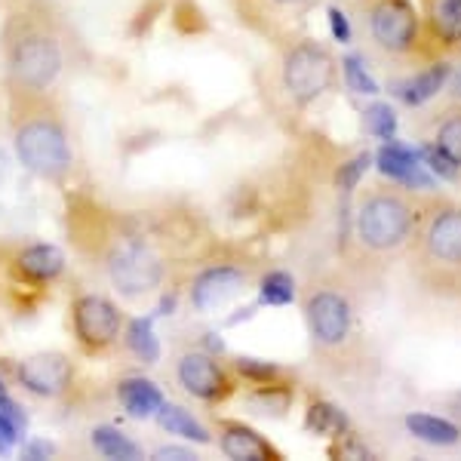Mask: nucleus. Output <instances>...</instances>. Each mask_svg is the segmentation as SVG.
I'll use <instances>...</instances> for the list:
<instances>
[{
    "label": "nucleus",
    "instance_id": "nucleus-1",
    "mask_svg": "<svg viewBox=\"0 0 461 461\" xmlns=\"http://www.w3.org/2000/svg\"><path fill=\"white\" fill-rule=\"evenodd\" d=\"M0 59H4L6 99L53 93L68 59L62 22L53 6H6V19L0 28Z\"/></svg>",
    "mask_w": 461,
    "mask_h": 461
},
{
    "label": "nucleus",
    "instance_id": "nucleus-2",
    "mask_svg": "<svg viewBox=\"0 0 461 461\" xmlns=\"http://www.w3.org/2000/svg\"><path fill=\"white\" fill-rule=\"evenodd\" d=\"M13 148L25 169L47 182H62L71 173V142L62 108L53 93L10 95Z\"/></svg>",
    "mask_w": 461,
    "mask_h": 461
},
{
    "label": "nucleus",
    "instance_id": "nucleus-3",
    "mask_svg": "<svg viewBox=\"0 0 461 461\" xmlns=\"http://www.w3.org/2000/svg\"><path fill=\"white\" fill-rule=\"evenodd\" d=\"M280 47L284 50H280L277 80L293 108L314 105L320 95H326L336 86L339 62L320 41L293 37V41L280 43Z\"/></svg>",
    "mask_w": 461,
    "mask_h": 461
},
{
    "label": "nucleus",
    "instance_id": "nucleus-4",
    "mask_svg": "<svg viewBox=\"0 0 461 461\" xmlns=\"http://www.w3.org/2000/svg\"><path fill=\"white\" fill-rule=\"evenodd\" d=\"M419 262L430 284L456 286L461 284V210L437 203L419 212Z\"/></svg>",
    "mask_w": 461,
    "mask_h": 461
},
{
    "label": "nucleus",
    "instance_id": "nucleus-5",
    "mask_svg": "<svg viewBox=\"0 0 461 461\" xmlns=\"http://www.w3.org/2000/svg\"><path fill=\"white\" fill-rule=\"evenodd\" d=\"M415 221H419V210L412 200L397 188H382L360 203L357 237L369 252H391L412 237Z\"/></svg>",
    "mask_w": 461,
    "mask_h": 461
},
{
    "label": "nucleus",
    "instance_id": "nucleus-6",
    "mask_svg": "<svg viewBox=\"0 0 461 461\" xmlns=\"http://www.w3.org/2000/svg\"><path fill=\"white\" fill-rule=\"evenodd\" d=\"M369 37L388 56H415L421 50V16L412 0H373L366 10Z\"/></svg>",
    "mask_w": 461,
    "mask_h": 461
},
{
    "label": "nucleus",
    "instance_id": "nucleus-7",
    "mask_svg": "<svg viewBox=\"0 0 461 461\" xmlns=\"http://www.w3.org/2000/svg\"><path fill=\"white\" fill-rule=\"evenodd\" d=\"M105 267L111 284L126 299H139V295L154 293L163 280L160 256L145 240H139V237H121L105 256Z\"/></svg>",
    "mask_w": 461,
    "mask_h": 461
},
{
    "label": "nucleus",
    "instance_id": "nucleus-8",
    "mask_svg": "<svg viewBox=\"0 0 461 461\" xmlns=\"http://www.w3.org/2000/svg\"><path fill=\"white\" fill-rule=\"evenodd\" d=\"M230 4L249 32L262 34L265 41L286 43L299 37L302 22L317 6V0H230Z\"/></svg>",
    "mask_w": 461,
    "mask_h": 461
},
{
    "label": "nucleus",
    "instance_id": "nucleus-9",
    "mask_svg": "<svg viewBox=\"0 0 461 461\" xmlns=\"http://www.w3.org/2000/svg\"><path fill=\"white\" fill-rule=\"evenodd\" d=\"M311 336L320 351H341L354 339V308L345 293L332 286H320L304 302Z\"/></svg>",
    "mask_w": 461,
    "mask_h": 461
},
{
    "label": "nucleus",
    "instance_id": "nucleus-10",
    "mask_svg": "<svg viewBox=\"0 0 461 461\" xmlns=\"http://www.w3.org/2000/svg\"><path fill=\"white\" fill-rule=\"evenodd\" d=\"M74 320V336L86 351H105L117 341L123 330V317L114 302L105 295H80L71 311Z\"/></svg>",
    "mask_w": 461,
    "mask_h": 461
},
{
    "label": "nucleus",
    "instance_id": "nucleus-11",
    "mask_svg": "<svg viewBox=\"0 0 461 461\" xmlns=\"http://www.w3.org/2000/svg\"><path fill=\"white\" fill-rule=\"evenodd\" d=\"M421 50L440 59L461 53V0H421Z\"/></svg>",
    "mask_w": 461,
    "mask_h": 461
},
{
    "label": "nucleus",
    "instance_id": "nucleus-12",
    "mask_svg": "<svg viewBox=\"0 0 461 461\" xmlns=\"http://www.w3.org/2000/svg\"><path fill=\"white\" fill-rule=\"evenodd\" d=\"M176 378L191 397L206 400V403H215L230 393V378L225 375V369L203 351H188L178 357Z\"/></svg>",
    "mask_w": 461,
    "mask_h": 461
},
{
    "label": "nucleus",
    "instance_id": "nucleus-13",
    "mask_svg": "<svg viewBox=\"0 0 461 461\" xmlns=\"http://www.w3.org/2000/svg\"><path fill=\"white\" fill-rule=\"evenodd\" d=\"M74 366L62 354H34L19 363V382L37 397H62L71 388Z\"/></svg>",
    "mask_w": 461,
    "mask_h": 461
},
{
    "label": "nucleus",
    "instance_id": "nucleus-14",
    "mask_svg": "<svg viewBox=\"0 0 461 461\" xmlns=\"http://www.w3.org/2000/svg\"><path fill=\"white\" fill-rule=\"evenodd\" d=\"M247 289V271L237 265H212L197 274L194 286H191V302L197 311H215L228 304L234 295Z\"/></svg>",
    "mask_w": 461,
    "mask_h": 461
},
{
    "label": "nucleus",
    "instance_id": "nucleus-15",
    "mask_svg": "<svg viewBox=\"0 0 461 461\" xmlns=\"http://www.w3.org/2000/svg\"><path fill=\"white\" fill-rule=\"evenodd\" d=\"M221 452L230 461H271L280 458V452L265 440L258 430H252L240 421H225L221 425Z\"/></svg>",
    "mask_w": 461,
    "mask_h": 461
},
{
    "label": "nucleus",
    "instance_id": "nucleus-16",
    "mask_svg": "<svg viewBox=\"0 0 461 461\" xmlns=\"http://www.w3.org/2000/svg\"><path fill=\"white\" fill-rule=\"evenodd\" d=\"M446 80H449V62H446V59H437V62H430L428 68L415 71L412 77L400 80V84H397V99L403 102V105H409V108H419V105H425V102H430L437 93H440Z\"/></svg>",
    "mask_w": 461,
    "mask_h": 461
},
{
    "label": "nucleus",
    "instance_id": "nucleus-17",
    "mask_svg": "<svg viewBox=\"0 0 461 461\" xmlns=\"http://www.w3.org/2000/svg\"><path fill=\"white\" fill-rule=\"evenodd\" d=\"M16 267L28 284H50L65 271V256L62 249L50 247V243H34L16 256Z\"/></svg>",
    "mask_w": 461,
    "mask_h": 461
},
{
    "label": "nucleus",
    "instance_id": "nucleus-18",
    "mask_svg": "<svg viewBox=\"0 0 461 461\" xmlns=\"http://www.w3.org/2000/svg\"><path fill=\"white\" fill-rule=\"evenodd\" d=\"M378 169L384 176H391L393 182L400 185H428V178L421 176V163H419V154L409 151V148L397 145V142H388L378 151Z\"/></svg>",
    "mask_w": 461,
    "mask_h": 461
},
{
    "label": "nucleus",
    "instance_id": "nucleus-19",
    "mask_svg": "<svg viewBox=\"0 0 461 461\" xmlns=\"http://www.w3.org/2000/svg\"><path fill=\"white\" fill-rule=\"evenodd\" d=\"M117 397L126 412L132 419H148V415H158V409L163 406V393L151 378H123Z\"/></svg>",
    "mask_w": 461,
    "mask_h": 461
},
{
    "label": "nucleus",
    "instance_id": "nucleus-20",
    "mask_svg": "<svg viewBox=\"0 0 461 461\" xmlns=\"http://www.w3.org/2000/svg\"><path fill=\"white\" fill-rule=\"evenodd\" d=\"M406 428L412 437L425 440L430 446H456L461 443V428L452 425V421L440 419V415L430 412H409L406 415Z\"/></svg>",
    "mask_w": 461,
    "mask_h": 461
},
{
    "label": "nucleus",
    "instance_id": "nucleus-21",
    "mask_svg": "<svg viewBox=\"0 0 461 461\" xmlns=\"http://www.w3.org/2000/svg\"><path fill=\"white\" fill-rule=\"evenodd\" d=\"M158 421H160V428L167 430V434L185 437V440H194V443H210V430L200 425V421L185 406L163 403L158 409Z\"/></svg>",
    "mask_w": 461,
    "mask_h": 461
},
{
    "label": "nucleus",
    "instance_id": "nucleus-22",
    "mask_svg": "<svg viewBox=\"0 0 461 461\" xmlns=\"http://www.w3.org/2000/svg\"><path fill=\"white\" fill-rule=\"evenodd\" d=\"M93 446H95V452L99 456H105V458H114V461H136V458H142V449H139L136 443L130 440V437H123L121 430H114V428H95L93 430Z\"/></svg>",
    "mask_w": 461,
    "mask_h": 461
},
{
    "label": "nucleus",
    "instance_id": "nucleus-23",
    "mask_svg": "<svg viewBox=\"0 0 461 461\" xmlns=\"http://www.w3.org/2000/svg\"><path fill=\"white\" fill-rule=\"evenodd\" d=\"M311 434H323V437H345L348 419L339 406L332 403H314L308 409V419H304Z\"/></svg>",
    "mask_w": 461,
    "mask_h": 461
},
{
    "label": "nucleus",
    "instance_id": "nucleus-24",
    "mask_svg": "<svg viewBox=\"0 0 461 461\" xmlns=\"http://www.w3.org/2000/svg\"><path fill=\"white\" fill-rule=\"evenodd\" d=\"M126 345H130V351L136 354L142 363H158L160 341H158V336H154L151 320H145V317L132 320L130 330H126Z\"/></svg>",
    "mask_w": 461,
    "mask_h": 461
},
{
    "label": "nucleus",
    "instance_id": "nucleus-25",
    "mask_svg": "<svg viewBox=\"0 0 461 461\" xmlns=\"http://www.w3.org/2000/svg\"><path fill=\"white\" fill-rule=\"evenodd\" d=\"M262 302L265 304H289L295 299V280L286 271H271L262 277Z\"/></svg>",
    "mask_w": 461,
    "mask_h": 461
},
{
    "label": "nucleus",
    "instance_id": "nucleus-26",
    "mask_svg": "<svg viewBox=\"0 0 461 461\" xmlns=\"http://www.w3.org/2000/svg\"><path fill=\"white\" fill-rule=\"evenodd\" d=\"M339 65H341V71H345L348 89H354L357 95H375L378 93V84L369 77V71H366V65H363L360 56H345Z\"/></svg>",
    "mask_w": 461,
    "mask_h": 461
},
{
    "label": "nucleus",
    "instance_id": "nucleus-27",
    "mask_svg": "<svg viewBox=\"0 0 461 461\" xmlns=\"http://www.w3.org/2000/svg\"><path fill=\"white\" fill-rule=\"evenodd\" d=\"M289 400H293V393H289L286 388H280V384H258V391L249 397V403L256 406V412H284V409L289 406Z\"/></svg>",
    "mask_w": 461,
    "mask_h": 461
},
{
    "label": "nucleus",
    "instance_id": "nucleus-28",
    "mask_svg": "<svg viewBox=\"0 0 461 461\" xmlns=\"http://www.w3.org/2000/svg\"><path fill=\"white\" fill-rule=\"evenodd\" d=\"M437 148L461 167V114H452L437 126Z\"/></svg>",
    "mask_w": 461,
    "mask_h": 461
},
{
    "label": "nucleus",
    "instance_id": "nucleus-29",
    "mask_svg": "<svg viewBox=\"0 0 461 461\" xmlns=\"http://www.w3.org/2000/svg\"><path fill=\"white\" fill-rule=\"evenodd\" d=\"M366 126L369 132L378 139H384V142H391L393 132H397V114H393L391 105H384V102H375V105L366 108Z\"/></svg>",
    "mask_w": 461,
    "mask_h": 461
},
{
    "label": "nucleus",
    "instance_id": "nucleus-30",
    "mask_svg": "<svg viewBox=\"0 0 461 461\" xmlns=\"http://www.w3.org/2000/svg\"><path fill=\"white\" fill-rule=\"evenodd\" d=\"M237 369H240V373L256 384H265L277 375V366H271V363H258V360H252V357H240V360H237Z\"/></svg>",
    "mask_w": 461,
    "mask_h": 461
},
{
    "label": "nucleus",
    "instance_id": "nucleus-31",
    "mask_svg": "<svg viewBox=\"0 0 461 461\" xmlns=\"http://www.w3.org/2000/svg\"><path fill=\"white\" fill-rule=\"evenodd\" d=\"M369 163H373L369 154H360V158H354L351 163H345V167H341V173H339V185H341V188H354V185L360 182V176L366 173Z\"/></svg>",
    "mask_w": 461,
    "mask_h": 461
},
{
    "label": "nucleus",
    "instance_id": "nucleus-32",
    "mask_svg": "<svg viewBox=\"0 0 461 461\" xmlns=\"http://www.w3.org/2000/svg\"><path fill=\"white\" fill-rule=\"evenodd\" d=\"M425 160H428V167L434 169V173H440L443 178H456V176H458V169H461L458 163H452L437 145H434V148H428V151H425Z\"/></svg>",
    "mask_w": 461,
    "mask_h": 461
},
{
    "label": "nucleus",
    "instance_id": "nucleus-33",
    "mask_svg": "<svg viewBox=\"0 0 461 461\" xmlns=\"http://www.w3.org/2000/svg\"><path fill=\"white\" fill-rule=\"evenodd\" d=\"M330 28H332V37H336L339 43H348L351 41V22H348V16L345 13L339 10V6H330Z\"/></svg>",
    "mask_w": 461,
    "mask_h": 461
},
{
    "label": "nucleus",
    "instance_id": "nucleus-34",
    "mask_svg": "<svg viewBox=\"0 0 461 461\" xmlns=\"http://www.w3.org/2000/svg\"><path fill=\"white\" fill-rule=\"evenodd\" d=\"M53 443H47V440H32V443H25V458H32V461H41V458H50L53 456Z\"/></svg>",
    "mask_w": 461,
    "mask_h": 461
},
{
    "label": "nucleus",
    "instance_id": "nucleus-35",
    "mask_svg": "<svg viewBox=\"0 0 461 461\" xmlns=\"http://www.w3.org/2000/svg\"><path fill=\"white\" fill-rule=\"evenodd\" d=\"M154 458H160V461H167V458L191 461V458H194V452H191V449H178V446H163V449L154 452Z\"/></svg>",
    "mask_w": 461,
    "mask_h": 461
},
{
    "label": "nucleus",
    "instance_id": "nucleus-36",
    "mask_svg": "<svg viewBox=\"0 0 461 461\" xmlns=\"http://www.w3.org/2000/svg\"><path fill=\"white\" fill-rule=\"evenodd\" d=\"M22 4H50L53 6V0H6V6H22Z\"/></svg>",
    "mask_w": 461,
    "mask_h": 461
},
{
    "label": "nucleus",
    "instance_id": "nucleus-37",
    "mask_svg": "<svg viewBox=\"0 0 461 461\" xmlns=\"http://www.w3.org/2000/svg\"><path fill=\"white\" fill-rule=\"evenodd\" d=\"M0 397H6V391H4V382H0Z\"/></svg>",
    "mask_w": 461,
    "mask_h": 461
}]
</instances>
